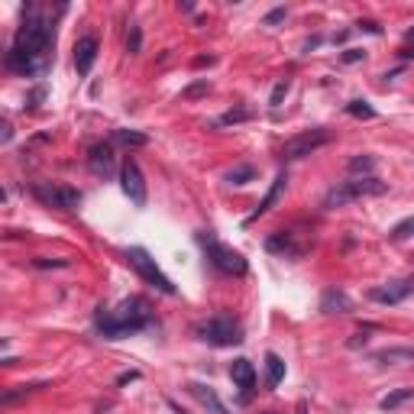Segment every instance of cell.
I'll use <instances>...</instances> for the list:
<instances>
[{
	"mask_svg": "<svg viewBox=\"0 0 414 414\" xmlns=\"http://www.w3.org/2000/svg\"><path fill=\"white\" fill-rule=\"evenodd\" d=\"M256 178V168L253 165H237V168H230L227 172V182L230 184H249Z\"/></svg>",
	"mask_w": 414,
	"mask_h": 414,
	"instance_id": "cell-24",
	"label": "cell"
},
{
	"mask_svg": "<svg viewBox=\"0 0 414 414\" xmlns=\"http://www.w3.org/2000/svg\"><path fill=\"white\" fill-rule=\"evenodd\" d=\"M298 414H308V405H304V401H301V405H298Z\"/></svg>",
	"mask_w": 414,
	"mask_h": 414,
	"instance_id": "cell-37",
	"label": "cell"
},
{
	"mask_svg": "<svg viewBox=\"0 0 414 414\" xmlns=\"http://www.w3.org/2000/svg\"><path fill=\"white\" fill-rule=\"evenodd\" d=\"M389 192V184L379 182L375 175H366V178H350V182H340L334 184L324 198V207L334 211V207H346L350 201H359V198H379V194Z\"/></svg>",
	"mask_w": 414,
	"mask_h": 414,
	"instance_id": "cell-4",
	"label": "cell"
},
{
	"mask_svg": "<svg viewBox=\"0 0 414 414\" xmlns=\"http://www.w3.org/2000/svg\"><path fill=\"white\" fill-rule=\"evenodd\" d=\"M359 58H366V52H363V49H346V52H343V62H346V65L359 62Z\"/></svg>",
	"mask_w": 414,
	"mask_h": 414,
	"instance_id": "cell-33",
	"label": "cell"
},
{
	"mask_svg": "<svg viewBox=\"0 0 414 414\" xmlns=\"http://www.w3.org/2000/svg\"><path fill=\"white\" fill-rule=\"evenodd\" d=\"M207 91H211V84H207V81H198V84H192V88H184L182 97L184 101H192V97H201V94H207Z\"/></svg>",
	"mask_w": 414,
	"mask_h": 414,
	"instance_id": "cell-31",
	"label": "cell"
},
{
	"mask_svg": "<svg viewBox=\"0 0 414 414\" xmlns=\"http://www.w3.org/2000/svg\"><path fill=\"white\" fill-rule=\"evenodd\" d=\"M152 320H156V314H152L149 301L133 295V298H123L117 308L97 310L94 330L104 337V340H123V337H133V334H139V330H146Z\"/></svg>",
	"mask_w": 414,
	"mask_h": 414,
	"instance_id": "cell-2",
	"label": "cell"
},
{
	"mask_svg": "<svg viewBox=\"0 0 414 414\" xmlns=\"http://www.w3.org/2000/svg\"><path fill=\"white\" fill-rule=\"evenodd\" d=\"M32 265H36V269H68L72 259H46V256H36Z\"/></svg>",
	"mask_w": 414,
	"mask_h": 414,
	"instance_id": "cell-30",
	"label": "cell"
},
{
	"mask_svg": "<svg viewBox=\"0 0 414 414\" xmlns=\"http://www.w3.org/2000/svg\"><path fill=\"white\" fill-rule=\"evenodd\" d=\"M356 26H359V30H366V32H375V36L382 32V30H379V23H372V20H363V23H356Z\"/></svg>",
	"mask_w": 414,
	"mask_h": 414,
	"instance_id": "cell-35",
	"label": "cell"
},
{
	"mask_svg": "<svg viewBox=\"0 0 414 414\" xmlns=\"http://www.w3.org/2000/svg\"><path fill=\"white\" fill-rule=\"evenodd\" d=\"M408 399H414V389H395V391H389V395L379 401V408H382V411H395V408L405 405Z\"/></svg>",
	"mask_w": 414,
	"mask_h": 414,
	"instance_id": "cell-23",
	"label": "cell"
},
{
	"mask_svg": "<svg viewBox=\"0 0 414 414\" xmlns=\"http://www.w3.org/2000/svg\"><path fill=\"white\" fill-rule=\"evenodd\" d=\"M372 359L379 366H399V363H411L414 366V346H385V350H375Z\"/></svg>",
	"mask_w": 414,
	"mask_h": 414,
	"instance_id": "cell-17",
	"label": "cell"
},
{
	"mask_svg": "<svg viewBox=\"0 0 414 414\" xmlns=\"http://www.w3.org/2000/svg\"><path fill=\"white\" fill-rule=\"evenodd\" d=\"M408 39H414V30H408Z\"/></svg>",
	"mask_w": 414,
	"mask_h": 414,
	"instance_id": "cell-38",
	"label": "cell"
},
{
	"mask_svg": "<svg viewBox=\"0 0 414 414\" xmlns=\"http://www.w3.org/2000/svg\"><path fill=\"white\" fill-rule=\"evenodd\" d=\"M230 379H233V385H237L243 395H253V389H256V366L249 363L246 356H239V359H233L230 363Z\"/></svg>",
	"mask_w": 414,
	"mask_h": 414,
	"instance_id": "cell-13",
	"label": "cell"
},
{
	"mask_svg": "<svg viewBox=\"0 0 414 414\" xmlns=\"http://www.w3.org/2000/svg\"><path fill=\"white\" fill-rule=\"evenodd\" d=\"M249 117H253V111H249V107H237V111L223 113L217 123H220V127H230V123H243V120H249Z\"/></svg>",
	"mask_w": 414,
	"mask_h": 414,
	"instance_id": "cell-27",
	"label": "cell"
},
{
	"mask_svg": "<svg viewBox=\"0 0 414 414\" xmlns=\"http://www.w3.org/2000/svg\"><path fill=\"white\" fill-rule=\"evenodd\" d=\"M408 237H414V214L405 217V220H399L389 230V239H395V243H399V239H408Z\"/></svg>",
	"mask_w": 414,
	"mask_h": 414,
	"instance_id": "cell-25",
	"label": "cell"
},
{
	"mask_svg": "<svg viewBox=\"0 0 414 414\" xmlns=\"http://www.w3.org/2000/svg\"><path fill=\"white\" fill-rule=\"evenodd\" d=\"M414 291V275L408 279H399V282H385V285H375L369 288V298L379 304H401L408 295Z\"/></svg>",
	"mask_w": 414,
	"mask_h": 414,
	"instance_id": "cell-10",
	"label": "cell"
},
{
	"mask_svg": "<svg viewBox=\"0 0 414 414\" xmlns=\"http://www.w3.org/2000/svg\"><path fill=\"white\" fill-rule=\"evenodd\" d=\"M120 188H123V194H127L136 207H146V198H149V194H146L143 168L136 165V159H127L120 165Z\"/></svg>",
	"mask_w": 414,
	"mask_h": 414,
	"instance_id": "cell-9",
	"label": "cell"
},
{
	"mask_svg": "<svg viewBox=\"0 0 414 414\" xmlns=\"http://www.w3.org/2000/svg\"><path fill=\"white\" fill-rule=\"evenodd\" d=\"M97 62V36H81L78 42H75V68H78V75H91V68H94Z\"/></svg>",
	"mask_w": 414,
	"mask_h": 414,
	"instance_id": "cell-12",
	"label": "cell"
},
{
	"mask_svg": "<svg viewBox=\"0 0 414 414\" xmlns=\"http://www.w3.org/2000/svg\"><path fill=\"white\" fill-rule=\"evenodd\" d=\"M188 395H192V399L198 401L201 408H207L211 414H230V411H227V405L220 401V395H217L211 385H204V382H188Z\"/></svg>",
	"mask_w": 414,
	"mask_h": 414,
	"instance_id": "cell-14",
	"label": "cell"
},
{
	"mask_svg": "<svg viewBox=\"0 0 414 414\" xmlns=\"http://www.w3.org/2000/svg\"><path fill=\"white\" fill-rule=\"evenodd\" d=\"M285 184H288V172H285V168H282L279 175H275V182H272L269 194H265V198L259 201V207H256L253 214L246 217V223H253V220H259V217H263V214H269V211H272V204L279 201V194H282V188H285Z\"/></svg>",
	"mask_w": 414,
	"mask_h": 414,
	"instance_id": "cell-16",
	"label": "cell"
},
{
	"mask_svg": "<svg viewBox=\"0 0 414 414\" xmlns=\"http://www.w3.org/2000/svg\"><path fill=\"white\" fill-rule=\"evenodd\" d=\"M288 91H291V81H279L275 88H272V97H269V107H282V101L288 97Z\"/></svg>",
	"mask_w": 414,
	"mask_h": 414,
	"instance_id": "cell-29",
	"label": "cell"
},
{
	"mask_svg": "<svg viewBox=\"0 0 414 414\" xmlns=\"http://www.w3.org/2000/svg\"><path fill=\"white\" fill-rule=\"evenodd\" d=\"M320 310L324 314H346V310H353V301L343 288H327L320 295Z\"/></svg>",
	"mask_w": 414,
	"mask_h": 414,
	"instance_id": "cell-15",
	"label": "cell"
},
{
	"mask_svg": "<svg viewBox=\"0 0 414 414\" xmlns=\"http://www.w3.org/2000/svg\"><path fill=\"white\" fill-rule=\"evenodd\" d=\"M346 113H350V117H359V120H372L375 107L369 101H350L346 104Z\"/></svg>",
	"mask_w": 414,
	"mask_h": 414,
	"instance_id": "cell-26",
	"label": "cell"
},
{
	"mask_svg": "<svg viewBox=\"0 0 414 414\" xmlns=\"http://www.w3.org/2000/svg\"><path fill=\"white\" fill-rule=\"evenodd\" d=\"M113 139L120 146H130V149H139V146H149V136L136 133V130H113Z\"/></svg>",
	"mask_w": 414,
	"mask_h": 414,
	"instance_id": "cell-21",
	"label": "cell"
},
{
	"mask_svg": "<svg viewBox=\"0 0 414 414\" xmlns=\"http://www.w3.org/2000/svg\"><path fill=\"white\" fill-rule=\"evenodd\" d=\"M136 379H139V372H136V369H130V372H123L117 379V385H127V382H136Z\"/></svg>",
	"mask_w": 414,
	"mask_h": 414,
	"instance_id": "cell-34",
	"label": "cell"
},
{
	"mask_svg": "<svg viewBox=\"0 0 414 414\" xmlns=\"http://www.w3.org/2000/svg\"><path fill=\"white\" fill-rule=\"evenodd\" d=\"M324 143H330V133H327L324 127L304 130V133L285 139V146H282V159H285V162H298V159H304V156H310V152H318Z\"/></svg>",
	"mask_w": 414,
	"mask_h": 414,
	"instance_id": "cell-7",
	"label": "cell"
},
{
	"mask_svg": "<svg viewBox=\"0 0 414 414\" xmlns=\"http://www.w3.org/2000/svg\"><path fill=\"white\" fill-rule=\"evenodd\" d=\"M346 168H350V175H353V178H366V175H372L375 159L363 152V156H353V159H350V165H346Z\"/></svg>",
	"mask_w": 414,
	"mask_h": 414,
	"instance_id": "cell-22",
	"label": "cell"
},
{
	"mask_svg": "<svg viewBox=\"0 0 414 414\" xmlns=\"http://www.w3.org/2000/svg\"><path fill=\"white\" fill-rule=\"evenodd\" d=\"M198 243H201V249H204L207 263L214 265L220 275H237V279H243V275L249 272V263L243 259V253H237V249H230V246H223V243L211 230H201L198 233Z\"/></svg>",
	"mask_w": 414,
	"mask_h": 414,
	"instance_id": "cell-3",
	"label": "cell"
},
{
	"mask_svg": "<svg viewBox=\"0 0 414 414\" xmlns=\"http://www.w3.org/2000/svg\"><path fill=\"white\" fill-rule=\"evenodd\" d=\"M88 168L94 172L97 178H113L117 172V156H113L111 143H94L88 149Z\"/></svg>",
	"mask_w": 414,
	"mask_h": 414,
	"instance_id": "cell-11",
	"label": "cell"
},
{
	"mask_svg": "<svg viewBox=\"0 0 414 414\" xmlns=\"http://www.w3.org/2000/svg\"><path fill=\"white\" fill-rule=\"evenodd\" d=\"M49 382H30V385H13L10 391H4L0 395V405L7 408V405H13V401H20V399H26V395H32V391H39V389H46Z\"/></svg>",
	"mask_w": 414,
	"mask_h": 414,
	"instance_id": "cell-20",
	"label": "cell"
},
{
	"mask_svg": "<svg viewBox=\"0 0 414 414\" xmlns=\"http://www.w3.org/2000/svg\"><path fill=\"white\" fill-rule=\"evenodd\" d=\"M265 249L275 256H298L301 249L295 246V237L291 233H272L269 239H265Z\"/></svg>",
	"mask_w": 414,
	"mask_h": 414,
	"instance_id": "cell-18",
	"label": "cell"
},
{
	"mask_svg": "<svg viewBox=\"0 0 414 414\" xmlns=\"http://www.w3.org/2000/svg\"><path fill=\"white\" fill-rule=\"evenodd\" d=\"M139 49H143V30H139L136 23H130V30H127V52H130V56H136Z\"/></svg>",
	"mask_w": 414,
	"mask_h": 414,
	"instance_id": "cell-28",
	"label": "cell"
},
{
	"mask_svg": "<svg viewBox=\"0 0 414 414\" xmlns=\"http://www.w3.org/2000/svg\"><path fill=\"white\" fill-rule=\"evenodd\" d=\"M263 414H275V411H263Z\"/></svg>",
	"mask_w": 414,
	"mask_h": 414,
	"instance_id": "cell-39",
	"label": "cell"
},
{
	"mask_svg": "<svg viewBox=\"0 0 414 414\" xmlns=\"http://www.w3.org/2000/svg\"><path fill=\"white\" fill-rule=\"evenodd\" d=\"M194 337L207 346H237V343H243V327L227 314H214V318L194 324Z\"/></svg>",
	"mask_w": 414,
	"mask_h": 414,
	"instance_id": "cell-5",
	"label": "cell"
},
{
	"mask_svg": "<svg viewBox=\"0 0 414 414\" xmlns=\"http://www.w3.org/2000/svg\"><path fill=\"white\" fill-rule=\"evenodd\" d=\"M214 62H217L214 56H198L194 58V68H204V65H214Z\"/></svg>",
	"mask_w": 414,
	"mask_h": 414,
	"instance_id": "cell-36",
	"label": "cell"
},
{
	"mask_svg": "<svg viewBox=\"0 0 414 414\" xmlns=\"http://www.w3.org/2000/svg\"><path fill=\"white\" fill-rule=\"evenodd\" d=\"M282 379H285V359L279 353H265V385L279 389Z\"/></svg>",
	"mask_w": 414,
	"mask_h": 414,
	"instance_id": "cell-19",
	"label": "cell"
},
{
	"mask_svg": "<svg viewBox=\"0 0 414 414\" xmlns=\"http://www.w3.org/2000/svg\"><path fill=\"white\" fill-rule=\"evenodd\" d=\"M32 194L42 201L46 207H56V211H78L81 204V192L78 188H68V184H32Z\"/></svg>",
	"mask_w": 414,
	"mask_h": 414,
	"instance_id": "cell-8",
	"label": "cell"
},
{
	"mask_svg": "<svg viewBox=\"0 0 414 414\" xmlns=\"http://www.w3.org/2000/svg\"><path fill=\"white\" fill-rule=\"evenodd\" d=\"M285 16H288V10H285V7H275L272 13H265V20H263V23H265V26H275V23H282Z\"/></svg>",
	"mask_w": 414,
	"mask_h": 414,
	"instance_id": "cell-32",
	"label": "cell"
},
{
	"mask_svg": "<svg viewBox=\"0 0 414 414\" xmlns=\"http://www.w3.org/2000/svg\"><path fill=\"white\" fill-rule=\"evenodd\" d=\"M127 263L136 269V275L146 282V285H152L156 291H162V295H178V288L172 285V279H168L165 272L156 265V259H152L149 253H146L143 246H130L127 249Z\"/></svg>",
	"mask_w": 414,
	"mask_h": 414,
	"instance_id": "cell-6",
	"label": "cell"
},
{
	"mask_svg": "<svg viewBox=\"0 0 414 414\" xmlns=\"http://www.w3.org/2000/svg\"><path fill=\"white\" fill-rule=\"evenodd\" d=\"M52 46H56L52 23L30 7L23 13V23L16 26L13 42H10L7 56H4V65H7V72H13V75L39 78L49 68V62H52Z\"/></svg>",
	"mask_w": 414,
	"mask_h": 414,
	"instance_id": "cell-1",
	"label": "cell"
}]
</instances>
